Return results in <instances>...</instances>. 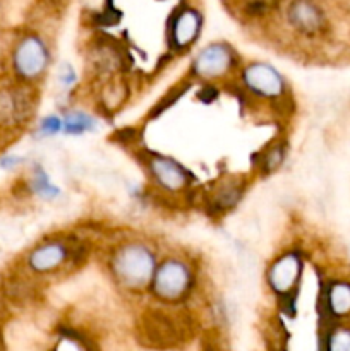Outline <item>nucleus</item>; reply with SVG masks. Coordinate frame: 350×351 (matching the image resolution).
<instances>
[{"label": "nucleus", "mask_w": 350, "mask_h": 351, "mask_svg": "<svg viewBox=\"0 0 350 351\" xmlns=\"http://www.w3.org/2000/svg\"><path fill=\"white\" fill-rule=\"evenodd\" d=\"M202 351H225L223 350L222 343L218 341V336H211L202 341Z\"/></svg>", "instance_id": "obj_22"}, {"label": "nucleus", "mask_w": 350, "mask_h": 351, "mask_svg": "<svg viewBox=\"0 0 350 351\" xmlns=\"http://www.w3.org/2000/svg\"><path fill=\"white\" fill-rule=\"evenodd\" d=\"M287 141L283 137H275L273 141L266 144L264 147H261L256 154H254L253 167L256 175L266 178L270 175H273L275 171H278L281 168V165L285 163V158H287Z\"/></svg>", "instance_id": "obj_14"}, {"label": "nucleus", "mask_w": 350, "mask_h": 351, "mask_svg": "<svg viewBox=\"0 0 350 351\" xmlns=\"http://www.w3.org/2000/svg\"><path fill=\"white\" fill-rule=\"evenodd\" d=\"M304 274V257L299 250H287L271 261L266 269V285L275 293L278 311L294 317L297 311V298Z\"/></svg>", "instance_id": "obj_4"}, {"label": "nucleus", "mask_w": 350, "mask_h": 351, "mask_svg": "<svg viewBox=\"0 0 350 351\" xmlns=\"http://www.w3.org/2000/svg\"><path fill=\"white\" fill-rule=\"evenodd\" d=\"M62 132V119L57 115H48L45 117L40 122V134L43 137L55 136V134Z\"/></svg>", "instance_id": "obj_20"}, {"label": "nucleus", "mask_w": 350, "mask_h": 351, "mask_svg": "<svg viewBox=\"0 0 350 351\" xmlns=\"http://www.w3.org/2000/svg\"><path fill=\"white\" fill-rule=\"evenodd\" d=\"M318 351H350V326L343 322H319Z\"/></svg>", "instance_id": "obj_15"}, {"label": "nucleus", "mask_w": 350, "mask_h": 351, "mask_svg": "<svg viewBox=\"0 0 350 351\" xmlns=\"http://www.w3.org/2000/svg\"><path fill=\"white\" fill-rule=\"evenodd\" d=\"M141 161L154 187L167 194H180V192L191 191L196 180L194 175L184 165L165 154L144 149Z\"/></svg>", "instance_id": "obj_6"}, {"label": "nucleus", "mask_w": 350, "mask_h": 351, "mask_svg": "<svg viewBox=\"0 0 350 351\" xmlns=\"http://www.w3.org/2000/svg\"><path fill=\"white\" fill-rule=\"evenodd\" d=\"M235 50L229 43L215 41L199 51L191 64V81H201L205 84H213L229 77L237 67Z\"/></svg>", "instance_id": "obj_7"}, {"label": "nucleus", "mask_w": 350, "mask_h": 351, "mask_svg": "<svg viewBox=\"0 0 350 351\" xmlns=\"http://www.w3.org/2000/svg\"><path fill=\"white\" fill-rule=\"evenodd\" d=\"M95 129V119L86 112H81V110L67 112L62 119V132L67 134V136H82V134L93 132Z\"/></svg>", "instance_id": "obj_18"}, {"label": "nucleus", "mask_w": 350, "mask_h": 351, "mask_svg": "<svg viewBox=\"0 0 350 351\" xmlns=\"http://www.w3.org/2000/svg\"><path fill=\"white\" fill-rule=\"evenodd\" d=\"M58 79L64 86H72L75 82V72L71 65H62L60 72H58Z\"/></svg>", "instance_id": "obj_21"}, {"label": "nucleus", "mask_w": 350, "mask_h": 351, "mask_svg": "<svg viewBox=\"0 0 350 351\" xmlns=\"http://www.w3.org/2000/svg\"><path fill=\"white\" fill-rule=\"evenodd\" d=\"M202 27V17L196 9L185 7L177 16L170 26V45L177 53H182L191 48L199 38Z\"/></svg>", "instance_id": "obj_13"}, {"label": "nucleus", "mask_w": 350, "mask_h": 351, "mask_svg": "<svg viewBox=\"0 0 350 351\" xmlns=\"http://www.w3.org/2000/svg\"><path fill=\"white\" fill-rule=\"evenodd\" d=\"M50 65V51L40 36H26L14 51V69L26 81L43 77Z\"/></svg>", "instance_id": "obj_9"}, {"label": "nucleus", "mask_w": 350, "mask_h": 351, "mask_svg": "<svg viewBox=\"0 0 350 351\" xmlns=\"http://www.w3.org/2000/svg\"><path fill=\"white\" fill-rule=\"evenodd\" d=\"M263 338L268 351H288V332L278 315L270 317L263 326Z\"/></svg>", "instance_id": "obj_16"}, {"label": "nucleus", "mask_w": 350, "mask_h": 351, "mask_svg": "<svg viewBox=\"0 0 350 351\" xmlns=\"http://www.w3.org/2000/svg\"><path fill=\"white\" fill-rule=\"evenodd\" d=\"M192 336V319L172 308H148L137 322V338L151 350H175Z\"/></svg>", "instance_id": "obj_3"}, {"label": "nucleus", "mask_w": 350, "mask_h": 351, "mask_svg": "<svg viewBox=\"0 0 350 351\" xmlns=\"http://www.w3.org/2000/svg\"><path fill=\"white\" fill-rule=\"evenodd\" d=\"M196 287V273L191 263L182 257H165L158 263L150 290L158 302L177 305L187 300Z\"/></svg>", "instance_id": "obj_5"}, {"label": "nucleus", "mask_w": 350, "mask_h": 351, "mask_svg": "<svg viewBox=\"0 0 350 351\" xmlns=\"http://www.w3.org/2000/svg\"><path fill=\"white\" fill-rule=\"evenodd\" d=\"M75 257L74 247L65 240H50L34 247L27 257L31 271L36 274H50L60 271Z\"/></svg>", "instance_id": "obj_12"}, {"label": "nucleus", "mask_w": 350, "mask_h": 351, "mask_svg": "<svg viewBox=\"0 0 350 351\" xmlns=\"http://www.w3.org/2000/svg\"><path fill=\"white\" fill-rule=\"evenodd\" d=\"M33 191L36 192L38 195H41V197L45 199H54L57 197L58 194H60V191H58L55 185H51V182L48 180L47 173H43V171H38L36 175H34L33 178Z\"/></svg>", "instance_id": "obj_19"}, {"label": "nucleus", "mask_w": 350, "mask_h": 351, "mask_svg": "<svg viewBox=\"0 0 350 351\" xmlns=\"http://www.w3.org/2000/svg\"><path fill=\"white\" fill-rule=\"evenodd\" d=\"M240 95L257 101H266L280 117L295 112V101L285 75L268 62H250L240 69Z\"/></svg>", "instance_id": "obj_2"}, {"label": "nucleus", "mask_w": 350, "mask_h": 351, "mask_svg": "<svg viewBox=\"0 0 350 351\" xmlns=\"http://www.w3.org/2000/svg\"><path fill=\"white\" fill-rule=\"evenodd\" d=\"M319 322H342L350 317V281L328 280L318 297Z\"/></svg>", "instance_id": "obj_10"}, {"label": "nucleus", "mask_w": 350, "mask_h": 351, "mask_svg": "<svg viewBox=\"0 0 350 351\" xmlns=\"http://www.w3.org/2000/svg\"><path fill=\"white\" fill-rule=\"evenodd\" d=\"M127 98H129V88H127L126 81H122V79L110 77L103 86L102 93H100V99H102V105L106 112L119 110L126 103Z\"/></svg>", "instance_id": "obj_17"}, {"label": "nucleus", "mask_w": 350, "mask_h": 351, "mask_svg": "<svg viewBox=\"0 0 350 351\" xmlns=\"http://www.w3.org/2000/svg\"><path fill=\"white\" fill-rule=\"evenodd\" d=\"M108 271L117 287L129 293H143L150 288L156 271L154 250L139 240L119 243L108 256Z\"/></svg>", "instance_id": "obj_1"}, {"label": "nucleus", "mask_w": 350, "mask_h": 351, "mask_svg": "<svg viewBox=\"0 0 350 351\" xmlns=\"http://www.w3.org/2000/svg\"><path fill=\"white\" fill-rule=\"evenodd\" d=\"M247 191V178L242 175H229L211 182L201 194V204L211 215L218 216L229 213L242 201Z\"/></svg>", "instance_id": "obj_8"}, {"label": "nucleus", "mask_w": 350, "mask_h": 351, "mask_svg": "<svg viewBox=\"0 0 350 351\" xmlns=\"http://www.w3.org/2000/svg\"><path fill=\"white\" fill-rule=\"evenodd\" d=\"M287 23L305 38L321 36L328 27V17L316 0H292L287 7Z\"/></svg>", "instance_id": "obj_11"}]
</instances>
